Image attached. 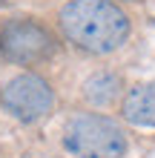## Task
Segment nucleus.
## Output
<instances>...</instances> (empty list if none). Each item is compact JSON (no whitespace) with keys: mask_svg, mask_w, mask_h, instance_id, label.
I'll list each match as a JSON object with an SVG mask.
<instances>
[{"mask_svg":"<svg viewBox=\"0 0 155 158\" xmlns=\"http://www.w3.org/2000/svg\"><path fill=\"white\" fill-rule=\"evenodd\" d=\"M60 29L78 49L109 55L126 40L129 17L112 0H69L60 9Z\"/></svg>","mask_w":155,"mask_h":158,"instance_id":"nucleus-1","label":"nucleus"},{"mask_svg":"<svg viewBox=\"0 0 155 158\" xmlns=\"http://www.w3.org/2000/svg\"><path fill=\"white\" fill-rule=\"evenodd\" d=\"M63 147L78 158H121L126 152V132L106 115H75L63 129Z\"/></svg>","mask_w":155,"mask_h":158,"instance_id":"nucleus-2","label":"nucleus"},{"mask_svg":"<svg viewBox=\"0 0 155 158\" xmlns=\"http://www.w3.org/2000/svg\"><path fill=\"white\" fill-rule=\"evenodd\" d=\"M58 52L55 35L29 17H12L0 29V55L17 66H35Z\"/></svg>","mask_w":155,"mask_h":158,"instance_id":"nucleus-3","label":"nucleus"},{"mask_svg":"<svg viewBox=\"0 0 155 158\" xmlns=\"http://www.w3.org/2000/svg\"><path fill=\"white\" fill-rule=\"evenodd\" d=\"M0 101H3L6 112H12L17 121H23V124H38V121H43L52 112L55 92L40 75L26 72V75H17V78H12L6 83Z\"/></svg>","mask_w":155,"mask_h":158,"instance_id":"nucleus-4","label":"nucleus"},{"mask_svg":"<svg viewBox=\"0 0 155 158\" xmlns=\"http://www.w3.org/2000/svg\"><path fill=\"white\" fill-rule=\"evenodd\" d=\"M124 118L135 127H155V83H138L121 106Z\"/></svg>","mask_w":155,"mask_h":158,"instance_id":"nucleus-5","label":"nucleus"},{"mask_svg":"<svg viewBox=\"0 0 155 158\" xmlns=\"http://www.w3.org/2000/svg\"><path fill=\"white\" fill-rule=\"evenodd\" d=\"M121 92V78L112 72H98L84 83V98L95 106H109Z\"/></svg>","mask_w":155,"mask_h":158,"instance_id":"nucleus-6","label":"nucleus"},{"mask_svg":"<svg viewBox=\"0 0 155 158\" xmlns=\"http://www.w3.org/2000/svg\"><path fill=\"white\" fill-rule=\"evenodd\" d=\"M0 3H3V0H0Z\"/></svg>","mask_w":155,"mask_h":158,"instance_id":"nucleus-7","label":"nucleus"}]
</instances>
